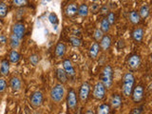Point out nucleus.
I'll list each match as a JSON object with an SVG mask.
<instances>
[{"instance_id":"obj_1","label":"nucleus","mask_w":152,"mask_h":114,"mask_svg":"<svg viewBox=\"0 0 152 114\" xmlns=\"http://www.w3.org/2000/svg\"><path fill=\"white\" fill-rule=\"evenodd\" d=\"M135 77L131 72H126L123 76V86H122V92L125 97L131 96V92L134 88Z\"/></svg>"},{"instance_id":"obj_2","label":"nucleus","mask_w":152,"mask_h":114,"mask_svg":"<svg viewBox=\"0 0 152 114\" xmlns=\"http://www.w3.org/2000/svg\"><path fill=\"white\" fill-rule=\"evenodd\" d=\"M106 88H110L113 84V69L109 65L106 66L102 71V81Z\"/></svg>"},{"instance_id":"obj_3","label":"nucleus","mask_w":152,"mask_h":114,"mask_svg":"<svg viewBox=\"0 0 152 114\" xmlns=\"http://www.w3.org/2000/svg\"><path fill=\"white\" fill-rule=\"evenodd\" d=\"M65 96V88L62 84H57L52 88L50 91V97L52 99V101H54L55 103H59L62 100L64 99Z\"/></svg>"},{"instance_id":"obj_4","label":"nucleus","mask_w":152,"mask_h":114,"mask_svg":"<svg viewBox=\"0 0 152 114\" xmlns=\"http://www.w3.org/2000/svg\"><path fill=\"white\" fill-rule=\"evenodd\" d=\"M66 103H68V107L71 110H74L77 107V94H76V91L73 88H70L69 90L68 96H66Z\"/></svg>"},{"instance_id":"obj_5","label":"nucleus","mask_w":152,"mask_h":114,"mask_svg":"<svg viewBox=\"0 0 152 114\" xmlns=\"http://www.w3.org/2000/svg\"><path fill=\"white\" fill-rule=\"evenodd\" d=\"M106 88L102 82H98L94 86L93 88V97L96 100H103L106 97Z\"/></svg>"},{"instance_id":"obj_6","label":"nucleus","mask_w":152,"mask_h":114,"mask_svg":"<svg viewBox=\"0 0 152 114\" xmlns=\"http://www.w3.org/2000/svg\"><path fill=\"white\" fill-rule=\"evenodd\" d=\"M43 101H44V97H43V94L40 91H35L31 94V104L32 107L37 108L42 106Z\"/></svg>"},{"instance_id":"obj_7","label":"nucleus","mask_w":152,"mask_h":114,"mask_svg":"<svg viewBox=\"0 0 152 114\" xmlns=\"http://www.w3.org/2000/svg\"><path fill=\"white\" fill-rule=\"evenodd\" d=\"M145 90L142 86H137V87L133 88V90L131 92V97L134 103H140L142 98H144Z\"/></svg>"},{"instance_id":"obj_8","label":"nucleus","mask_w":152,"mask_h":114,"mask_svg":"<svg viewBox=\"0 0 152 114\" xmlns=\"http://www.w3.org/2000/svg\"><path fill=\"white\" fill-rule=\"evenodd\" d=\"M26 32V27L23 23L21 22H17L12 26V33L14 35H16L19 39H22L25 35Z\"/></svg>"},{"instance_id":"obj_9","label":"nucleus","mask_w":152,"mask_h":114,"mask_svg":"<svg viewBox=\"0 0 152 114\" xmlns=\"http://www.w3.org/2000/svg\"><path fill=\"white\" fill-rule=\"evenodd\" d=\"M141 57L140 55H137V54H134V55H131L129 58L127 60V66L128 68L130 69H138L140 68L141 66Z\"/></svg>"},{"instance_id":"obj_10","label":"nucleus","mask_w":152,"mask_h":114,"mask_svg":"<svg viewBox=\"0 0 152 114\" xmlns=\"http://www.w3.org/2000/svg\"><path fill=\"white\" fill-rule=\"evenodd\" d=\"M89 90H90V86H89L88 83H84L80 87V89H79V98L81 100V102L87 101V99L88 97V94H89Z\"/></svg>"},{"instance_id":"obj_11","label":"nucleus","mask_w":152,"mask_h":114,"mask_svg":"<svg viewBox=\"0 0 152 114\" xmlns=\"http://www.w3.org/2000/svg\"><path fill=\"white\" fill-rule=\"evenodd\" d=\"M63 69L68 75V77H74L75 76V69L73 68L72 63L69 59H65L63 61Z\"/></svg>"},{"instance_id":"obj_12","label":"nucleus","mask_w":152,"mask_h":114,"mask_svg":"<svg viewBox=\"0 0 152 114\" xmlns=\"http://www.w3.org/2000/svg\"><path fill=\"white\" fill-rule=\"evenodd\" d=\"M145 35V30L142 28H136L132 32V37L136 42L142 43Z\"/></svg>"},{"instance_id":"obj_13","label":"nucleus","mask_w":152,"mask_h":114,"mask_svg":"<svg viewBox=\"0 0 152 114\" xmlns=\"http://www.w3.org/2000/svg\"><path fill=\"white\" fill-rule=\"evenodd\" d=\"M78 11V6L75 3H71L66 7L65 9V13L68 17H73L74 15L77 14Z\"/></svg>"},{"instance_id":"obj_14","label":"nucleus","mask_w":152,"mask_h":114,"mask_svg":"<svg viewBox=\"0 0 152 114\" xmlns=\"http://www.w3.org/2000/svg\"><path fill=\"white\" fill-rule=\"evenodd\" d=\"M100 49L103 50H107L111 46V39L108 35H104L103 38L100 40Z\"/></svg>"},{"instance_id":"obj_15","label":"nucleus","mask_w":152,"mask_h":114,"mask_svg":"<svg viewBox=\"0 0 152 114\" xmlns=\"http://www.w3.org/2000/svg\"><path fill=\"white\" fill-rule=\"evenodd\" d=\"M56 78L59 81V84H66L68 81V75L65 72V70L63 69H56Z\"/></svg>"},{"instance_id":"obj_16","label":"nucleus","mask_w":152,"mask_h":114,"mask_svg":"<svg viewBox=\"0 0 152 114\" xmlns=\"http://www.w3.org/2000/svg\"><path fill=\"white\" fill-rule=\"evenodd\" d=\"M99 51H100V46H99V44L97 42H94L89 48V51H88L89 57L91 59H95L98 56Z\"/></svg>"},{"instance_id":"obj_17","label":"nucleus","mask_w":152,"mask_h":114,"mask_svg":"<svg viewBox=\"0 0 152 114\" xmlns=\"http://www.w3.org/2000/svg\"><path fill=\"white\" fill-rule=\"evenodd\" d=\"M110 104L113 108H119L122 106V97L119 94H113L111 100H110Z\"/></svg>"},{"instance_id":"obj_18","label":"nucleus","mask_w":152,"mask_h":114,"mask_svg":"<svg viewBox=\"0 0 152 114\" xmlns=\"http://www.w3.org/2000/svg\"><path fill=\"white\" fill-rule=\"evenodd\" d=\"M10 72V62L8 59H4L1 62V66H0V73L3 76H7Z\"/></svg>"},{"instance_id":"obj_19","label":"nucleus","mask_w":152,"mask_h":114,"mask_svg":"<svg viewBox=\"0 0 152 114\" xmlns=\"http://www.w3.org/2000/svg\"><path fill=\"white\" fill-rule=\"evenodd\" d=\"M10 85H11V88L13 91H18L21 88V80L18 77H12L11 79V82H10Z\"/></svg>"},{"instance_id":"obj_20","label":"nucleus","mask_w":152,"mask_h":114,"mask_svg":"<svg viewBox=\"0 0 152 114\" xmlns=\"http://www.w3.org/2000/svg\"><path fill=\"white\" fill-rule=\"evenodd\" d=\"M88 12H89V9H88V6L87 4H81L80 6L78 7V11H77V14L81 17H86L88 16Z\"/></svg>"},{"instance_id":"obj_21","label":"nucleus","mask_w":152,"mask_h":114,"mask_svg":"<svg viewBox=\"0 0 152 114\" xmlns=\"http://www.w3.org/2000/svg\"><path fill=\"white\" fill-rule=\"evenodd\" d=\"M66 52V46L64 43L59 42L55 47V55L57 57H63Z\"/></svg>"},{"instance_id":"obj_22","label":"nucleus","mask_w":152,"mask_h":114,"mask_svg":"<svg viewBox=\"0 0 152 114\" xmlns=\"http://www.w3.org/2000/svg\"><path fill=\"white\" fill-rule=\"evenodd\" d=\"M128 17H129V21L133 24V25H137V24H139L141 21V17H140L139 13H138L137 11L130 12Z\"/></svg>"},{"instance_id":"obj_23","label":"nucleus","mask_w":152,"mask_h":114,"mask_svg":"<svg viewBox=\"0 0 152 114\" xmlns=\"http://www.w3.org/2000/svg\"><path fill=\"white\" fill-rule=\"evenodd\" d=\"M20 41L21 39H19L16 35H14L13 33H12L11 37H10V45H11L12 50H16L17 48L20 46Z\"/></svg>"},{"instance_id":"obj_24","label":"nucleus","mask_w":152,"mask_h":114,"mask_svg":"<svg viewBox=\"0 0 152 114\" xmlns=\"http://www.w3.org/2000/svg\"><path fill=\"white\" fill-rule=\"evenodd\" d=\"M138 13H139V15L141 18L142 19H146L147 17L149 16V13H150V11H149V7L147 6V5H142V6L140 8L139 12H138Z\"/></svg>"},{"instance_id":"obj_25","label":"nucleus","mask_w":152,"mask_h":114,"mask_svg":"<svg viewBox=\"0 0 152 114\" xmlns=\"http://www.w3.org/2000/svg\"><path fill=\"white\" fill-rule=\"evenodd\" d=\"M110 113V106L107 104H100L97 108V114H109Z\"/></svg>"},{"instance_id":"obj_26","label":"nucleus","mask_w":152,"mask_h":114,"mask_svg":"<svg viewBox=\"0 0 152 114\" xmlns=\"http://www.w3.org/2000/svg\"><path fill=\"white\" fill-rule=\"evenodd\" d=\"M9 59L12 63L16 64V63H18L19 59H20V54H19V52L16 50H12L11 52H10Z\"/></svg>"},{"instance_id":"obj_27","label":"nucleus","mask_w":152,"mask_h":114,"mask_svg":"<svg viewBox=\"0 0 152 114\" xmlns=\"http://www.w3.org/2000/svg\"><path fill=\"white\" fill-rule=\"evenodd\" d=\"M104 33H107L110 30V24L108 23V21L107 20V18L102 19L101 21V28H100Z\"/></svg>"},{"instance_id":"obj_28","label":"nucleus","mask_w":152,"mask_h":114,"mask_svg":"<svg viewBox=\"0 0 152 114\" xmlns=\"http://www.w3.org/2000/svg\"><path fill=\"white\" fill-rule=\"evenodd\" d=\"M8 12H9V9H8L7 5L4 2L0 3V19H3L6 17L8 14Z\"/></svg>"},{"instance_id":"obj_29","label":"nucleus","mask_w":152,"mask_h":114,"mask_svg":"<svg viewBox=\"0 0 152 114\" xmlns=\"http://www.w3.org/2000/svg\"><path fill=\"white\" fill-rule=\"evenodd\" d=\"M69 42L73 47H80L81 44H82V41H81V39H79L78 37H75V36L70 37L69 38Z\"/></svg>"},{"instance_id":"obj_30","label":"nucleus","mask_w":152,"mask_h":114,"mask_svg":"<svg viewBox=\"0 0 152 114\" xmlns=\"http://www.w3.org/2000/svg\"><path fill=\"white\" fill-rule=\"evenodd\" d=\"M103 36H104V32L100 30V28H96V30L94 31L93 37H94V39L96 41H100L103 38Z\"/></svg>"},{"instance_id":"obj_31","label":"nucleus","mask_w":152,"mask_h":114,"mask_svg":"<svg viewBox=\"0 0 152 114\" xmlns=\"http://www.w3.org/2000/svg\"><path fill=\"white\" fill-rule=\"evenodd\" d=\"M49 20H50V22L52 24V25H57L58 22H59L58 17H57L56 13H54V12H50L49 14Z\"/></svg>"},{"instance_id":"obj_32","label":"nucleus","mask_w":152,"mask_h":114,"mask_svg":"<svg viewBox=\"0 0 152 114\" xmlns=\"http://www.w3.org/2000/svg\"><path fill=\"white\" fill-rule=\"evenodd\" d=\"M39 61H40V58H39V55H37V54H31L30 56V62H31V64L32 66H36L38 65V63H39Z\"/></svg>"},{"instance_id":"obj_33","label":"nucleus","mask_w":152,"mask_h":114,"mask_svg":"<svg viewBox=\"0 0 152 114\" xmlns=\"http://www.w3.org/2000/svg\"><path fill=\"white\" fill-rule=\"evenodd\" d=\"M12 4L15 7L21 8V7L26 6V5L28 4V1L27 0H12Z\"/></svg>"},{"instance_id":"obj_34","label":"nucleus","mask_w":152,"mask_h":114,"mask_svg":"<svg viewBox=\"0 0 152 114\" xmlns=\"http://www.w3.org/2000/svg\"><path fill=\"white\" fill-rule=\"evenodd\" d=\"M115 19H116V15L115 13L110 12L107 13V20L108 21V23L110 24V25H112V24L115 23Z\"/></svg>"},{"instance_id":"obj_35","label":"nucleus","mask_w":152,"mask_h":114,"mask_svg":"<svg viewBox=\"0 0 152 114\" xmlns=\"http://www.w3.org/2000/svg\"><path fill=\"white\" fill-rule=\"evenodd\" d=\"M90 12H91L92 13L99 12H100V5L97 4V2L91 4V6H90Z\"/></svg>"},{"instance_id":"obj_36","label":"nucleus","mask_w":152,"mask_h":114,"mask_svg":"<svg viewBox=\"0 0 152 114\" xmlns=\"http://www.w3.org/2000/svg\"><path fill=\"white\" fill-rule=\"evenodd\" d=\"M7 88V82L3 78H0V93L4 92Z\"/></svg>"},{"instance_id":"obj_37","label":"nucleus","mask_w":152,"mask_h":114,"mask_svg":"<svg viewBox=\"0 0 152 114\" xmlns=\"http://www.w3.org/2000/svg\"><path fill=\"white\" fill-rule=\"evenodd\" d=\"M142 107H134L130 111V114H142Z\"/></svg>"},{"instance_id":"obj_38","label":"nucleus","mask_w":152,"mask_h":114,"mask_svg":"<svg viewBox=\"0 0 152 114\" xmlns=\"http://www.w3.org/2000/svg\"><path fill=\"white\" fill-rule=\"evenodd\" d=\"M100 12H101L103 14L108 13V6H107V5H104V6L100 7Z\"/></svg>"},{"instance_id":"obj_39","label":"nucleus","mask_w":152,"mask_h":114,"mask_svg":"<svg viewBox=\"0 0 152 114\" xmlns=\"http://www.w3.org/2000/svg\"><path fill=\"white\" fill-rule=\"evenodd\" d=\"M0 42H1L2 44H5V43L7 42V38H6V36H4V35H0Z\"/></svg>"},{"instance_id":"obj_40","label":"nucleus","mask_w":152,"mask_h":114,"mask_svg":"<svg viewBox=\"0 0 152 114\" xmlns=\"http://www.w3.org/2000/svg\"><path fill=\"white\" fill-rule=\"evenodd\" d=\"M85 114H95V113H94V111L92 110V109H88Z\"/></svg>"},{"instance_id":"obj_41","label":"nucleus","mask_w":152,"mask_h":114,"mask_svg":"<svg viewBox=\"0 0 152 114\" xmlns=\"http://www.w3.org/2000/svg\"><path fill=\"white\" fill-rule=\"evenodd\" d=\"M90 1H92L93 3H95V2H98V1H99V0H90Z\"/></svg>"},{"instance_id":"obj_42","label":"nucleus","mask_w":152,"mask_h":114,"mask_svg":"<svg viewBox=\"0 0 152 114\" xmlns=\"http://www.w3.org/2000/svg\"><path fill=\"white\" fill-rule=\"evenodd\" d=\"M121 1H123V2H124V1H126V0H121Z\"/></svg>"}]
</instances>
